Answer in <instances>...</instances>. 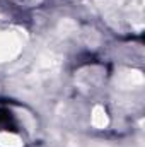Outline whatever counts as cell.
Segmentation results:
<instances>
[{"label":"cell","instance_id":"cell-1","mask_svg":"<svg viewBox=\"0 0 145 147\" xmlns=\"http://www.w3.org/2000/svg\"><path fill=\"white\" fill-rule=\"evenodd\" d=\"M0 130H15V121L10 111L0 110Z\"/></svg>","mask_w":145,"mask_h":147}]
</instances>
